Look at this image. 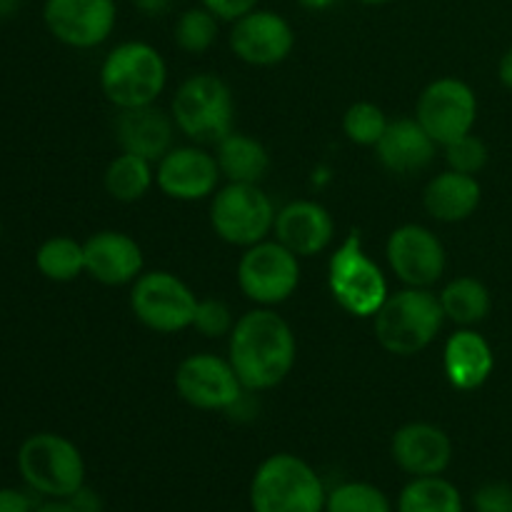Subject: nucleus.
Masks as SVG:
<instances>
[{"label": "nucleus", "instance_id": "1", "mask_svg": "<svg viewBox=\"0 0 512 512\" xmlns=\"http://www.w3.org/2000/svg\"><path fill=\"white\" fill-rule=\"evenodd\" d=\"M228 360L248 393H265L293 373L298 340L278 310L255 305L235 320L228 335Z\"/></svg>", "mask_w": 512, "mask_h": 512}, {"label": "nucleus", "instance_id": "2", "mask_svg": "<svg viewBox=\"0 0 512 512\" xmlns=\"http://www.w3.org/2000/svg\"><path fill=\"white\" fill-rule=\"evenodd\" d=\"M445 325L443 305L433 288H405L388 295L373 315V333L380 348L398 358L423 353Z\"/></svg>", "mask_w": 512, "mask_h": 512}, {"label": "nucleus", "instance_id": "3", "mask_svg": "<svg viewBox=\"0 0 512 512\" xmlns=\"http://www.w3.org/2000/svg\"><path fill=\"white\" fill-rule=\"evenodd\" d=\"M100 90L118 110L155 105L168 85V63L155 45L145 40H123L100 63Z\"/></svg>", "mask_w": 512, "mask_h": 512}, {"label": "nucleus", "instance_id": "4", "mask_svg": "<svg viewBox=\"0 0 512 512\" xmlns=\"http://www.w3.org/2000/svg\"><path fill=\"white\" fill-rule=\"evenodd\" d=\"M325 488L318 470L293 453H273L255 468L248 488L253 512H325Z\"/></svg>", "mask_w": 512, "mask_h": 512}, {"label": "nucleus", "instance_id": "5", "mask_svg": "<svg viewBox=\"0 0 512 512\" xmlns=\"http://www.w3.org/2000/svg\"><path fill=\"white\" fill-rule=\"evenodd\" d=\"M18 475L38 498H70L85 485V458L78 445L60 433H33L15 455Z\"/></svg>", "mask_w": 512, "mask_h": 512}, {"label": "nucleus", "instance_id": "6", "mask_svg": "<svg viewBox=\"0 0 512 512\" xmlns=\"http://www.w3.org/2000/svg\"><path fill=\"white\" fill-rule=\"evenodd\" d=\"M170 115L190 143L218 145L235 130V95L220 75L195 73L175 90Z\"/></svg>", "mask_w": 512, "mask_h": 512}, {"label": "nucleus", "instance_id": "7", "mask_svg": "<svg viewBox=\"0 0 512 512\" xmlns=\"http://www.w3.org/2000/svg\"><path fill=\"white\" fill-rule=\"evenodd\" d=\"M328 288L335 303L355 318H373L388 300L383 268L365 253L358 230L345 235L328 260Z\"/></svg>", "mask_w": 512, "mask_h": 512}, {"label": "nucleus", "instance_id": "8", "mask_svg": "<svg viewBox=\"0 0 512 512\" xmlns=\"http://www.w3.org/2000/svg\"><path fill=\"white\" fill-rule=\"evenodd\" d=\"M278 208L260 183H225L210 198V228L233 248L268 240L275 228Z\"/></svg>", "mask_w": 512, "mask_h": 512}, {"label": "nucleus", "instance_id": "9", "mask_svg": "<svg viewBox=\"0 0 512 512\" xmlns=\"http://www.w3.org/2000/svg\"><path fill=\"white\" fill-rule=\"evenodd\" d=\"M198 300L193 288L170 270H143L130 285V310L135 320L160 335L193 328Z\"/></svg>", "mask_w": 512, "mask_h": 512}, {"label": "nucleus", "instance_id": "10", "mask_svg": "<svg viewBox=\"0 0 512 512\" xmlns=\"http://www.w3.org/2000/svg\"><path fill=\"white\" fill-rule=\"evenodd\" d=\"M300 285V258L275 238L243 250L238 260V288L250 303L275 308L295 295Z\"/></svg>", "mask_w": 512, "mask_h": 512}, {"label": "nucleus", "instance_id": "11", "mask_svg": "<svg viewBox=\"0 0 512 512\" xmlns=\"http://www.w3.org/2000/svg\"><path fill=\"white\" fill-rule=\"evenodd\" d=\"M173 383L180 400L205 413L230 415L248 398L230 360L215 353H193L180 360Z\"/></svg>", "mask_w": 512, "mask_h": 512}, {"label": "nucleus", "instance_id": "12", "mask_svg": "<svg viewBox=\"0 0 512 512\" xmlns=\"http://www.w3.org/2000/svg\"><path fill=\"white\" fill-rule=\"evenodd\" d=\"M415 120L430 138L445 148L453 140L473 133L478 123V95L465 80L438 78L423 88L415 103Z\"/></svg>", "mask_w": 512, "mask_h": 512}, {"label": "nucleus", "instance_id": "13", "mask_svg": "<svg viewBox=\"0 0 512 512\" xmlns=\"http://www.w3.org/2000/svg\"><path fill=\"white\" fill-rule=\"evenodd\" d=\"M390 273L405 288H433L443 280L448 253L438 235L420 223L398 225L385 243Z\"/></svg>", "mask_w": 512, "mask_h": 512}, {"label": "nucleus", "instance_id": "14", "mask_svg": "<svg viewBox=\"0 0 512 512\" xmlns=\"http://www.w3.org/2000/svg\"><path fill=\"white\" fill-rule=\"evenodd\" d=\"M43 23L58 43L73 50H93L108 43L118 25L115 0H45Z\"/></svg>", "mask_w": 512, "mask_h": 512}, {"label": "nucleus", "instance_id": "15", "mask_svg": "<svg viewBox=\"0 0 512 512\" xmlns=\"http://www.w3.org/2000/svg\"><path fill=\"white\" fill-rule=\"evenodd\" d=\"M230 53L253 68H273L285 63L295 50V30L285 15L255 8L230 23Z\"/></svg>", "mask_w": 512, "mask_h": 512}, {"label": "nucleus", "instance_id": "16", "mask_svg": "<svg viewBox=\"0 0 512 512\" xmlns=\"http://www.w3.org/2000/svg\"><path fill=\"white\" fill-rule=\"evenodd\" d=\"M218 160L203 145H175L155 163V185L178 203H198L213 198L220 188Z\"/></svg>", "mask_w": 512, "mask_h": 512}, {"label": "nucleus", "instance_id": "17", "mask_svg": "<svg viewBox=\"0 0 512 512\" xmlns=\"http://www.w3.org/2000/svg\"><path fill=\"white\" fill-rule=\"evenodd\" d=\"M393 463L410 478L445 475L453 463V440L440 425L415 420L400 425L390 440Z\"/></svg>", "mask_w": 512, "mask_h": 512}, {"label": "nucleus", "instance_id": "18", "mask_svg": "<svg viewBox=\"0 0 512 512\" xmlns=\"http://www.w3.org/2000/svg\"><path fill=\"white\" fill-rule=\"evenodd\" d=\"M85 273L100 285H133L145 270V255L138 240L123 230H98L83 243Z\"/></svg>", "mask_w": 512, "mask_h": 512}, {"label": "nucleus", "instance_id": "19", "mask_svg": "<svg viewBox=\"0 0 512 512\" xmlns=\"http://www.w3.org/2000/svg\"><path fill=\"white\" fill-rule=\"evenodd\" d=\"M273 238L298 258H313L333 245L335 220L318 200H293L275 215Z\"/></svg>", "mask_w": 512, "mask_h": 512}, {"label": "nucleus", "instance_id": "20", "mask_svg": "<svg viewBox=\"0 0 512 512\" xmlns=\"http://www.w3.org/2000/svg\"><path fill=\"white\" fill-rule=\"evenodd\" d=\"M175 120L165 113L158 103L145 108L118 110L115 120V140L123 153L140 155V158L158 163L170 148H175Z\"/></svg>", "mask_w": 512, "mask_h": 512}, {"label": "nucleus", "instance_id": "21", "mask_svg": "<svg viewBox=\"0 0 512 512\" xmlns=\"http://www.w3.org/2000/svg\"><path fill=\"white\" fill-rule=\"evenodd\" d=\"M440 145L428 135V130L413 118L390 120L388 130L375 145V158L388 173L415 175L430 168Z\"/></svg>", "mask_w": 512, "mask_h": 512}, {"label": "nucleus", "instance_id": "22", "mask_svg": "<svg viewBox=\"0 0 512 512\" xmlns=\"http://www.w3.org/2000/svg\"><path fill=\"white\" fill-rule=\"evenodd\" d=\"M495 370L493 345L475 328H458L443 348V373L460 393L480 390Z\"/></svg>", "mask_w": 512, "mask_h": 512}, {"label": "nucleus", "instance_id": "23", "mask_svg": "<svg viewBox=\"0 0 512 512\" xmlns=\"http://www.w3.org/2000/svg\"><path fill=\"white\" fill-rule=\"evenodd\" d=\"M483 203V185L475 175L443 170L428 180L423 190V208L438 223H463Z\"/></svg>", "mask_w": 512, "mask_h": 512}, {"label": "nucleus", "instance_id": "24", "mask_svg": "<svg viewBox=\"0 0 512 512\" xmlns=\"http://www.w3.org/2000/svg\"><path fill=\"white\" fill-rule=\"evenodd\" d=\"M220 175L228 183H260L270 170V153L258 138L233 130L215 145Z\"/></svg>", "mask_w": 512, "mask_h": 512}, {"label": "nucleus", "instance_id": "25", "mask_svg": "<svg viewBox=\"0 0 512 512\" xmlns=\"http://www.w3.org/2000/svg\"><path fill=\"white\" fill-rule=\"evenodd\" d=\"M438 298L443 305L445 320L458 328H475L493 310V295H490L488 285L473 275H458V278L448 280Z\"/></svg>", "mask_w": 512, "mask_h": 512}, {"label": "nucleus", "instance_id": "26", "mask_svg": "<svg viewBox=\"0 0 512 512\" xmlns=\"http://www.w3.org/2000/svg\"><path fill=\"white\" fill-rule=\"evenodd\" d=\"M395 512H465V498L445 475H425L403 485Z\"/></svg>", "mask_w": 512, "mask_h": 512}, {"label": "nucleus", "instance_id": "27", "mask_svg": "<svg viewBox=\"0 0 512 512\" xmlns=\"http://www.w3.org/2000/svg\"><path fill=\"white\" fill-rule=\"evenodd\" d=\"M103 185L105 193L118 203H138L155 185V163L120 150L105 168Z\"/></svg>", "mask_w": 512, "mask_h": 512}, {"label": "nucleus", "instance_id": "28", "mask_svg": "<svg viewBox=\"0 0 512 512\" xmlns=\"http://www.w3.org/2000/svg\"><path fill=\"white\" fill-rule=\"evenodd\" d=\"M35 268L50 283H73L85 273V248L70 235H53L35 250Z\"/></svg>", "mask_w": 512, "mask_h": 512}, {"label": "nucleus", "instance_id": "29", "mask_svg": "<svg viewBox=\"0 0 512 512\" xmlns=\"http://www.w3.org/2000/svg\"><path fill=\"white\" fill-rule=\"evenodd\" d=\"M325 512H395V505L378 485L365 480H345L328 490Z\"/></svg>", "mask_w": 512, "mask_h": 512}, {"label": "nucleus", "instance_id": "30", "mask_svg": "<svg viewBox=\"0 0 512 512\" xmlns=\"http://www.w3.org/2000/svg\"><path fill=\"white\" fill-rule=\"evenodd\" d=\"M218 33L220 20L215 18L208 8H203V5L183 10V13L178 15V20H175L173 28L175 45H178L183 53L190 55L208 53L215 45V40H218Z\"/></svg>", "mask_w": 512, "mask_h": 512}, {"label": "nucleus", "instance_id": "31", "mask_svg": "<svg viewBox=\"0 0 512 512\" xmlns=\"http://www.w3.org/2000/svg\"><path fill=\"white\" fill-rule=\"evenodd\" d=\"M388 115L378 103L370 100H358L350 105L343 115V133L345 138L360 148H375L383 133L388 130Z\"/></svg>", "mask_w": 512, "mask_h": 512}, {"label": "nucleus", "instance_id": "32", "mask_svg": "<svg viewBox=\"0 0 512 512\" xmlns=\"http://www.w3.org/2000/svg\"><path fill=\"white\" fill-rule=\"evenodd\" d=\"M445 165L450 170H458L465 175H478L480 170L488 165L490 150L485 145V140L480 135L468 133L463 138L453 140V143L445 145Z\"/></svg>", "mask_w": 512, "mask_h": 512}, {"label": "nucleus", "instance_id": "33", "mask_svg": "<svg viewBox=\"0 0 512 512\" xmlns=\"http://www.w3.org/2000/svg\"><path fill=\"white\" fill-rule=\"evenodd\" d=\"M233 310L225 300L220 298H200L198 308H195V318H193V330H198L203 338L208 340H218V338H228L233 333Z\"/></svg>", "mask_w": 512, "mask_h": 512}, {"label": "nucleus", "instance_id": "34", "mask_svg": "<svg viewBox=\"0 0 512 512\" xmlns=\"http://www.w3.org/2000/svg\"><path fill=\"white\" fill-rule=\"evenodd\" d=\"M475 512H512V485L503 480L483 483L470 500Z\"/></svg>", "mask_w": 512, "mask_h": 512}, {"label": "nucleus", "instance_id": "35", "mask_svg": "<svg viewBox=\"0 0 512 512\" xmlns=\"http://www.w3.org/2000/svg\"><path fill=\"white\" fill-rule=\"evenodd\" d=\"M203 8H208L220 23H235L238 18L248 15L250 10L260 8V0H200Z\"/></svg>", "mask_w": 512, "mask_h": 512}, {"label": "nucleus", "instance_id": "36", "mask_svg": "<svg viewBox=\"0 0 512 512\" xmlns=\"http://www.w3.org/2000/svg\"><path fill=\"white\" fill-rule=\"evenodd\" d=\"M33 493L20 488H0V512H33Z\"/></svg>", "mask_w": 512, "mask_h": 512}, {"label": "nucleus", "instance_id": "37", "mask_svg": "<svg viewBox=\"0 0 512 512\" xmlns=\"http://www.w3.org/2000/svg\"><path fill=\"white\" fill-rule=\"evenodd\" d=\"M70 505H73L75 512H103V500L95 490H90L88 485L78 490L75 495H70Z\"/></svg>", "mask_w": 512, "mask_h": 512}, {"label": "nucleus", "instance_id": "38", "mask_svg": "<svg viewBox=\"0 0 512 512\" xmlns=\"http://www.w3.org/2000/svg\"><path fill=\"white\" fill-rule=\"evenodd\" d=\"M143 15H163L173 8L175 0H130Z\"/></svg>", "mask_w": 512, "mask_h": 512}, {"label": "nucleus", "instance_id": "39", "mask_svg": "<svg viewBox=\"0 0 512 512\" xmlns=\"http://www.w3.org/2000/svg\"><path fill=\"white\" fill-rule=\"evenodd\" d=\"M33 512H75L68 498H40L33 505Z\"/></svg>", "mask_w": 512, "mask_h": 512}, {"label": "nucleus", "instance_id": "40", "mask_svg": "<svg viewBox=\"0 0 512 512\" xmlns=\"http://www.w3.org/2000/svg\"><path fill=\"white\" fill-rule=\"evenodd\" d=\"M498 80L503 83V88L512 90V45L503 53L498 63Z\"/></svg>", "mask_w": 512, "mask_h": 512}, {"label": "nucleus", "instance_id": "41", "mask_svg": "<svg viewBox=\"0 0 512 512\" xmlns=\"http://www.w3.org/2000/svg\"><path fill=\"white\" fill-rule=\"evenodd\" d=\"M335 3H338V0H298L300 8L310 10V13H325V10L333 8Z\"/></svg>", "mask_w": 512, "mask_h": 512}, {"label": "nucleus", "instance_id": "42", "mask_svg": "<svg viewBox=\"0 0 512 512\" xmlns=\"http://www.w3.org/2000/svg\"><path fill=\"white\" fill-rule=\"evenodd\" d=\"M20 5H23V0H0V18H13Z\"/></svg>", "mask_w": 512, "mask_h": 512}, {"label": "nucleus", "instance_id": "43", "mask_svg": "<svg viewBox=\"0 0 512 512\" xmlns=\"http://www.w3.org/2000/svg\"><path fill=\"white\" fill-rule=\"evenodd\" d=\"M358 3L370 5V8H380V5H390V3H393V0H358Z\"/></svg>", "mask_w": 512, "mask_h": 512}, {"label": "nucleus", "instance_id": "44", "mask_svg": "<svg viewBox=\"0 0 512 512\" xmlns=\"http://www.w3.org/2000/svg\"><path fill=\"white\" fill-rule=\"evenodd\" d=\"M0 235H3V218H0Z\"/></svg>", "mask_w": 512, "mask_h": 512}]
</instances>
